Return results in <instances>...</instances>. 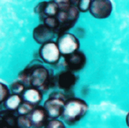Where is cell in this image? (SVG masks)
I'll list each match as a JSON object with an SVG mask.
<instances>
[{
  "label": "cell",
  "instance_id": "cell-1",
  "mask_svg": "<svg viewBox=\"0 0 129 128\" xmlns=\"http://www.w3.org/2000/svg\"><path fill=\"white\" fill-rule=\"evenodd\" d=\"M19 80L26 86L34 87L42 92L56 87V76H54L40 62H32L19 74Z\"/></svg>",
  "mask_w": 129,
  "mask_h": 128
},
{
  "label": "cell",
  "instance_id": "cell-2",
  "mask_svg": "<svg viewBox=\"0 0 129 128\" xmlns=\"http://www.w3.org/2000/svg\"><path fill=\"white\" fill-rule=\"evenodd\" d=\"M88 106L85 101L81 98L71 97L66 102L63 110L62 118L69 125L79 122L87 114Z\"/></svg>",
  "mask_w": 129,
  "mask_h": 128
},
{
  "label": "cell",
  "instance_id": "cell-3",
  "mask_svg": "<svg viewBox=\"0 0 129 128\" xmlns=\"http://www.w3.org/2000/svg\"><path fill=\"white\" fill-rule=\"evenodd\" d=\"M80 13L81 12L79 11L76 5L74 4H73L67 9L59 10L58 13L56 16L59 22L58 28L56 32L57 36L68 32L69 29L72 28L75 25L76 21L80 17Z\"/></svg>",
  "mask_w": 129,
  "mask_h": 128
},
{
  "label": "cell",
  "instance_id": "cell-4",
  "mask_svg": "<svg viewBox=\"0 0 129 128\" xmlns=\"http://www.w3.org/2000/svg\"><path fill=\"white\" fill-rule=\"evenodd\" d=\"M57 43L63 57H67L80 49L79 38L75 35L68 32L57 36Z\"/></svg>",
  "mask_w": 129,
  "mask_h": 128
},
{
  "label": "cell",
  "instance_id": "cell-5",
  "mask_svg": "<svg viewBox=\"0 0 129 128\" xmlns=\"http://www.w3.org/2000/svg\"><path fill=\"white\" fill-rule=\"evenodd\" d=\"M38 54L43 62L50 66L57 64L62 56L57 46V43L53 41H50L42 44Z\"/></svg>",
  "mask_w": 129,
  "mask_h": 128
},
{
  "label": "cell",
  "instance_id": "cell-6",
  "mask_svg": "<svg viewBox=\"0 0 129 128\" xmlns=\"http://www.w3.org/2000/svg\"><path fill=\"white\" fill-rule=\"evenodd\" d=\"M112 8V4L110 0H92L89 13L94 18L104 20L110 17Z\"/></svg>",
  "mask_w": 129,
  "mask_h": 128
},
{
  "label": "cell",
  "instance_id": "cell-7",
  "mask_svg": "<svg viewBox=\"0 0 129 128\" xmlns=\"http://www.w3.org/2000/svg\"><path fill=\"white\" fill-rule=\"evenodd\" d=\"M64 60L67 69L74 73L82 70L87 62L86 55L80 50L67 57H64Z\"/></svg>",
  "mask_w": 129,
  "mask_h": 128
},
{
  "label": "cell",
  "instance_id": "cell-8",
  "mask_svg": "<svg viewBox=\"0 0 129 128\" xmlns=\"http://www.w3.org/2000/svg\"><path fill=\"white\" fill-rule=\"evenodd\" d=\"M66 101L60 98L49 96L48 100L44 103L43 107L48 114L49 118H57L61 117L64 110Z\"/></svg>",
  "mask_w": 129,
  "mask_h": 128
},
{
  "label": "cell",
  "instance_id": "cell-9",
  "mask_svg": "<svg viewBox=\"0 0 129 128\" xmlns=\"http://www.w3.org/2000/svg\"><path fill=\"white\" fill-rule=\"evenodd\" d=\"M55 36H57L55 31L50 28L44 23L39 24L33 30V38H34L35 42L40 45L52 41Z\"/></svg>",
  "mask_w": 129,
  "mask_h": 128
},
{
  "label": "cell",
  "instance_id": "cell-10",
  "mask_svg": "<svg viewBox=\"0 0 129 128\" xmlns=\"http://www.w3.org/2000/svg\"><path fill=\"white\" fill-rule=\"evenodd\" d=\"M77 81V76L74 72L67 70L63 71L56 76V85L64 91H70Z\"/></svg>",
  "mask_w": 129,
  "mask_h": 128
},
{
  "label": "cell",
  "instance_id": "cell-11",
  "mask_svg": "<svg viewBox=\"0 0 129 128\" xmlns=\"http://www.w3.org/2000/svg\"><path fill=\"white\" fill-rule=\"evenodd\" d=\"M33 128H43L48 122V114L44 107L36 106L28 115Z\"/></svg>",
  "mask_w": 129,
  "mask_h": 128
},
{
  "label": "cell",
  "instance_id": "cell-12",
  "mask_svg": "<svg viewBox=\"0 0 129 128\" xmlns=\"http://www.w3.org/2000/svg\"><path fill=\"white\" fill-rule=\"evenodd\" d=\"M21 96L23 98V101L36 107L43 99V92L36 87H28L26 88Z\"/></svg>",
  "mask_w": 129,
  "mask_h": 128
},
{
  "label": "cell",
  "instance_id": "cell-13",
  "mask_svg": "<svg viewBox=\"0 0 129 128\" xmlns=\"http://www.w3.org/2000/svg\"><path fill=\"white\" fill-rule=\"evenodd\" d=\"M59 12V7L53 0L52 1H44V6L42 11L41 14L39 15L41 20L46 17H55L57 15Z\"/></svg>",
  "mask_w": 129,
  "mask_h": 128
},
{
  "label": "cell",
  "instance_id": "cell-14",
  "mask_svg": "<svg viewBox=\"0 0 129 128\" xmlns=\"http://www.w3.org/2000/svg\"><path fill=\"white\" fill-rule=\"evenodd\" d=\"M22 101H23V98H22L21 95L12 94H10L9 97L4 102V104L6 110L15 111V110H18L20 105L21 104Z\"/></svg>",
  "mask_w": 129,
  "mask_h": 128
},
{
  "label": "cell",
  "instance_id": "cell-15",
  "mask_svg": "<svg viewBox=\"0 0 129 128\" xmlns=\"http://www.w3.org/2000/svg\"><path fill=\"white\" fill-rule=\"evenodd\" d=\"M10 90H11L12 94L22 95L24 91L26 90V85L23 83V82L20 81V80H17V81H14L11 84Z\"/></svg>",
  "mask_w": 129,
  "mask_h": 128
},
{
  "label": "cell",
  "instance_id": "cell-16",
  "mask_svg": "<svg viewBox=\"0 0 129 128\" xmlns=\"http://www.w3.org/2000/svg\"><path fill=\"white\" fill-rule=\"evenodd\" d=\"M17 127L18 128H30L32 127L31 120L28 115H19L17 117Z\"/></svg>",
  "mask_w": 129,
  "mask_h": 128
},
{
  "label": "cell",
  "instance_id": "cell-17",
  "mask_svg": "<svg viewBox=\"0 0 129 128\" xmlns=\"http://www.w3.org/2000/svg\"><path fill=\"white\" fill-rule=\"evenodd\" d=\"M35 108H36V106L23 101L18 108V110H17V112H18L19 115H29Z\"/></svg>",
  "mask_w": 129,
  "mask_h": 128
},
{
  "label": "cell",
  "instance_id": "cell-18",
  "mask_svg": "<svg viewBox=\"0 0 129 128\" xmlns=\"http://www.w3.org/2000/svg\"><path fill=\"white\" fill-rule=\"evenodd\" d=\"M42 21L46 26H48L50 28L53 29V30L55 31V33L57 32V28H58V26H59V22L56 16L55 17H46V18L43 19Z\"/></svg>",
  "mask_w": 129,
  "mask_h": 128
},
{
  "label": "cell",
  "instance_id": "cell-19",
  "mask_svg": "<svg viewBox=\"0 0 129 128\" xmlns=\"http://www.w3.org/2000/svg\"><path fill=\"white\" fill-rule=\"evenodd\" d=\"M91 3L92 0H79L76 4V6L81 13H87L89 12Z\"/></svg>",
  "mask_w": 129,
  "mask_h": 128
},
{
  "label": "cell",
  "instance_id": "cell-20",
  "mask_svg": "<svg viewBox=\"0 0 129 128\" xmlns=\"http://www.w3.org/2000/svg\"><path fill=\"white\" fill-rule=\"evenodd\" d=\"M10 89L5 84H0V103H4V102L10 96Z\"/></svg>",
  "mask_w": 129,
  "mask_h": 128
},
{
  "label": "cell",
  "instance_id": "cell-21",
  "mask_svg": "<svg viewBox=\"0 0 129 128\" xmlns=\"http://www.w3.org/2000/svg\"><path fill=\"white\" fill-rule=\"evenodd\" d=\"M43 128H66V126L62 121L57 120V118H52L48 120Z\"/></svg>",
  "mask_w": 129,
  "mask_h": 128
},
{
  "label": "cell",
  "instance_id": "cell-22",
  "mask_svg": "<svg viewBox=\"0 0 129 128\" xmlns=\"http://www.w3.org/2000/svg\"><path fill=\"white\" fill-rule=\"evenodd\" d=\"M53 1L58 6L59 10L67 9L74 4L72 0H53Z\"/></svg>",
  "mask_w": 129,
  "mask_h": 128
},
{
  "label": "cell",
  "instance_id": "cell-23",
  "mask_svg": "<svg viewBox=\"0 0 129 128\" xmlns=\"http://www.w3.org/2000/svg\"><path fill=\"white\" fill-rule=\"evenodd\" d=\"M125 121H126V124L127 126L129 127V112L127 113V116H126V118H125Z\"/></svg>",
  "mask_w": 129,
  "mask_h": 128
},
{
  "label": "cell",
  "instance_id": "cell-24",
  "mask_svg": "<svg viewBox=\"0 0 129 128\" xmlns=\"http://www.w3.org/2000/svg\"><path fill=\"white\" fill-rule=\"evenodd\" d=\"M72 1H73V3H74V5H76V4H77L78 1H79V0H72Z\"/></svg>",
  "mask_w": 129,
  "mask_h": 128
}]
</instances>
